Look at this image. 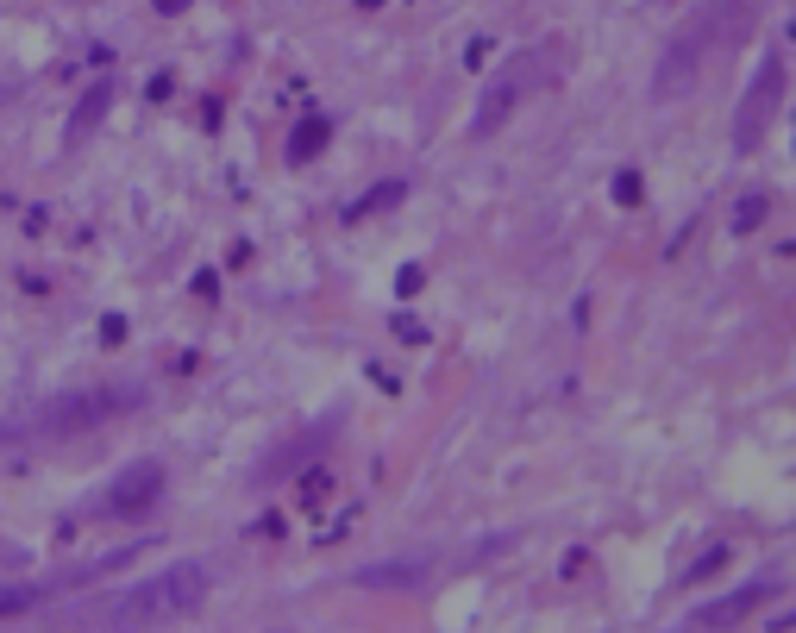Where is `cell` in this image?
Masks as SVG:
<instances>
[{"mask_svg": "<svg viewBox=\"0 0 796 633\" xmlns=\"http://www.w3.org/2000/svg\"><path fill=\"white\" fill-rule=\"evenodd\" d=\"M157 489H163V464H157V458H138L132 471L113 477V496H107L101 508H107V514H138V508L157 502Z\"/></svg>", "mask_w": 796, "mask_h": 633, "instance_id": "cell-4", "label": "cell"}, {"mask_svg": "<svg viewBox=\"0 0 796 633\" xmlns=\"http://www.w3.org/2000/svg\"><path fill=\"white\" fill-rule=\"evenodd\" d=\"M207 565H170L145 583H132L120 602H101L95 621L101 627H145V621H170V615H189V608L207 602Z\"/></svg>", "mask_w": 796, "mask_h": 633, "instance_id": "cell-1", "label": "cell"}, {"mask_svg": "<svg viewBox=\"0 0 796 633\" xmlns=\"http://www.w3.org/2000/svg\"><path fill=\"white\" fill-rule=\"evenodd\" d=\"M778 101H784V63L765 57L759 76H753V88H746V101H740V113H734V145H740V151L759 145V132H765L771 113H778Z\"/></svg>", "mask_w": 796, "mask_h": 633, "instance_id": "cell-3", "label": "cell"}, {"mask_svg": "<svg viewBox=\"0 0 796 633\" xmlns=\"http://www.w3.org/2000/svg\"><path fill=\"white\" fill-rule=\"evenodd\" d=\"M326 427H333V420H320V427H308V433H295L301 445H289V452H276V458H270V464H264V471H257V477H264V483H276V477H289V471H295V464H308V458L320 452V445H326V439H320Z\"/></svg>", "mask_w": 796, "mask_h": 633, "instance_id": "cell-5", "label": "cell"}, {"mask_svg": "<svg viewBox=\"0 0 796 633\" xmlns=\"http://www.w3.org/2000/svg\"><path fill=\"white\" fill-rule=\"evenodd\" d=\"M44 596V583H0V615H19V608H32Z\"/></svg>", "mask_w": 796, "mask_h": 633, "instance_id": "cell-6", "label": "cell"}, {"mask_svg": "<svg viewBox=\"0 0 796 633\" xmlns=\"http://www.w3.org/2000/svg\"><path fill=\"white\" fill-rule=\"evenodd\" d=\"M145 402V389H69V395H57V402H44L19 433H51V439H63V433H82V427H101V420H113V414H126V408H138Z\"/></svg>", "mask_w": 796, "mask_h": 633, "instance_id": "cell-2", "label": "cell"}, {"mask_svg": "<svg viewBox=\"0 0 796 633\" xmlns=\"http://www.w3.org/2000/svg\"><path fill=\"white\" fill-rule=\"evenodd\" d=\"M765 214H771V201H765V195H746V201L734 207V232H753Z\"/></svg>", "mask_w": 796, "mask_h": 633, "instance_id": "cell-7", "label": "cell"}]
</instances>
